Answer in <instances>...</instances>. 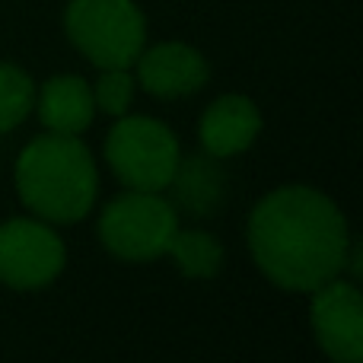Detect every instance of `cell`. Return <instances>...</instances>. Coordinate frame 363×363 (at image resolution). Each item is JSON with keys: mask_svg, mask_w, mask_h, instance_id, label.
I'll list each match as a JSON object with an SVG mask.
<instances>
[{"mask_svg": "<svg viewBox=\"0 0 363 363\" xmlns=\"http://www.w3.org/2000/svg\"><path fill=\"white\" fill-rule=\"evenodd\" d=\"M138 77L134 80L157 99H182L198 93L211 77L207 57L194 45L160 42L138 55Z\"/></svg>", "mask_w": 363, "mask_h": 363, "instance_id": "8", "label": "cell"}, {"mask_svg": "<svg viewBox=\"0 0 363 363\" xmlns=\"http://www.w3.org/2000/svg\"><path fill=\"white\" fill-rule=\"evenodd\" d=\"M35 106V83L16 64L0 61V134L19 128Z\"/></svg>", "mask_w": 363, "mask_h": 363, "instance_id": "13", "label": "cell"}, {"mask_svg": "<svg viewBox=\"0 0 363 363\" xmlns=\"http://www.w3.org/2000/svg\"><path fill=\"white\" fill-rule=\"evenodd\" d=\"M166 255L172 258V264L179 268V274L191 277V281H207V277H217L220 268L226 262L223 242L217 236L204 230H176Z\"/></svg>", "mask_w": 363, "mask_h": 363, "instance_id": "12", "label": "cell"}, {"mask_svg": "<svg viewBox=\"0 0 363 363\" xmlns=\"http://www.w3.org/2000/svg\"><path fill=\"white\" fill-rule=\"evenodd\" d=\"M64 32L99 70L134 67L147 42V19L134 0H70Z\"/></svg>", "mask_w": 363, "mask_h": 363, "instance_id": "3", "label": "cell"}, {"mask_svg": "<svg viewBox=\"0 0 363 363\" xmlns=\"http://www.w3.org/2000/svg\"><path fill=\"white\" fill-rule=\"evenodd\" d=\"M182 147L169 125L150 115H121L106 138V160L115 179L138 191H166Z\"/></svg>", "mask_w": 363, "mask_h": 363, "instance_id": "5", "label": "cell"}, {"mask_svg": "<svg viewBox=\"0 0 363 363\" xmlns=\"http://www.w3.org/2000/svg\"><path fill=\"white\" fill-rule=\"evenodd\" d=\"M351 242L341 207L309 185L274 188L249 213L252 262L290 294H313L345 274Z\"/></svg>", "mask_w": 363, "mask_h": 363, "instance_id": "1", "label": "cell"}, {"mask_svg": "<svg viewBox=\"0 0 363 363\" xmlns=\"http://www.w3.org/2000/svg\"><path fill=\"white\" fill-rule=\"evenodd\" d=\"M134 89H138V80H134L131 67H106L99 74V80L93 83L96 112H106L112 118L128 115V108L134 102Z\"/></svg>", "mask_w": 363, "mask_h": 363, "instance_id": "14", "label": "cell"}, {"mask_svg": "<svg viewBox=\"0 0 363 363\" xmlns=\"http://www.w3.org/2000/svg\"><path fill=\"white\" fill-rule=\"evenodd\" d=\"M179 230V211L163 191L128 188L99 213V242L121 262H157Z\"/></svg>", "mask_w": 363, "mask_h": 363, "instance_id": "4", "label": "cell"}, {"mask_svg": "<svg viewBox=\"0 0 363 363\" xmlns=\"http://www.w3.org/2000/svg\"><path fill=\"white\" fill-rule=\"evenodd\" d=\"M67 264L64 239L48 220L16 217L0 223V284L19 294L45 290Z\"/></svg>", "mask_w": 363, "mask_h": 363, "instance_id": "6", "label": "cell"}, {"mask_svg": "<svg viewBox=\"0 0 363 363\" xmlns=\"http://www.w3.org/2000/svg\"><path fill=\"white\" fill-rule=\"evenodd\" d=\"M169 204L179 213L201 220L220 211L226 198V172L223 163L211 153H191V157H179V166L172 172L169 185Z\"/></svg>", "mask_w": 363, "mask_h": 363, "instance_id": "10", "label": "cell"}, {"mask_svg": "<svg viewBox=\"0 0 363 363\" xmlns=\"http://www.w3.org/2000/svg\"><path fill=\"white\" fill-rule=\"evenodd\" d=\"M32 108L38 112L45 131L80 138L96 118L93 86L77 74H57L35 89V106Z\"/></svg>", "mask_w": 363, "mask_h": 363, "instance_id": "11", "label": "cell"}, {"mask_svg": "<svg viewBox=\"0 0 363 363\" xmlns=\"http://www.w3.org/2000/svg\"><path fill=\"white\" fill-rule=\"evenodd\" d=\"M258 134H262V112L242 93H226L220 99H213L198 125L201 147H204V153H211L217 160L245 153L255 144Z\"/></svg>", "mask_w": 363, "mask_h": 363, "instance_id": "9", "label": "cell"}, {"mask_svg": "<svg viewBox=\"0 0 363 363\" xmlns=\"http://www.w3.org/2000/svg\"><path fill=\"white\" fill-rule=\"evenodd\" d=\"M19 201L48 223H77L96 204L99 169L77 134H42L29 140L13 169Z\"/></svg>", "mask_w": 363, "mask_h": 363, "instance_id": "2", "label": "cell"}, {"mask_svg": "<svg viewBox=\"0 0 363 363\" xmlns=\"http://www.w3.org/2000/svg\"><path fill=\"white\" fill-rule=\"evenodd\" d=\"M313 335L319 347L338 363L363 360V296L347 277H332L313 294Z\"/></svg>", "mask_w": 363, "mask_h": 363, "instance_id": "7", "label": "cell"}]
</instances>
